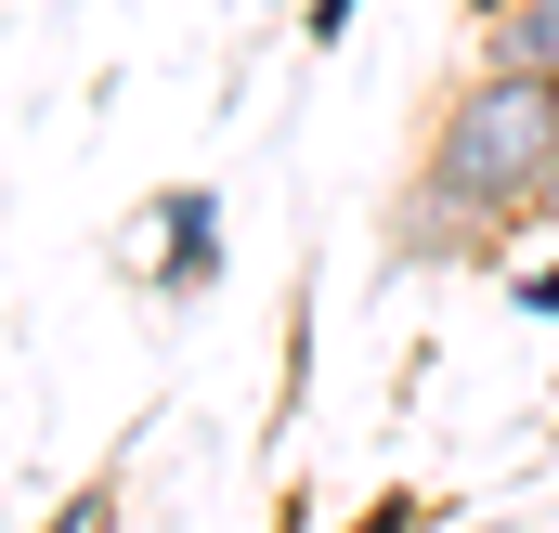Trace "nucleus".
Wrapping results in <instances>:
<instances>
[{
	"label": "nucleus",
	"instance_id": "nucleus-1",
	"mask_svg": "<svg viewBox=\"0 0 559 533\" xmlns=\"http://www.w3.org/2000/svg\"><path fill=\"white\" fill-rule=\"evenodd\" d=\"M417 182L468 196L495 235L547 222V209H559V92H547V79H481V66H468V79L429 105Z\"/></svg>",
	"mask_w": 559,
	"mask_h": 533
},
{
	"label": "nucleus",
	"instance_id": "nucleus-2",
	"mask_svg": "<svg viewBox=\"0 0 559 533\" xmlns=\"http://www.w3.org/2000/svg\"><path fill=\"white\" fill-rule=\"evenodd\" d=\"M508 235L468 209V196H442V182H404V209H391V261L404 273H442V261H495Z\"/></svg>",
	"mask_w": 559,
	"mask_h": 533
},
{
	"label": "nucleus",
	"instance_id": "nucleus-3",
	"mask_svg": "<svg viewBox=\"0 0 559 533\" xmlns=\"http://www.w3.org/2000/svg\"><path fill=\"white\" fill-rule=\"evenodd\" d=\"M143 235H156V286H169V299H209V286H222V196H209V182H182V196H156V222H143Z\"/></svg>",
	"mask_w": 559,
	"mask_h": 533
},
{
	"label": "nucleus",
	"instance_id": "nucleus-4",
	"mask_svg": "<svg viewBox=\"0 0 559 533\" xmlns=\"http://www.w3.org/2000/svg\"><path fill=\"white\" fill-rule=\"evenodd\" d=\"M468 66L481 79H547L559 92V0H468Z\"/></svg>",
	"mask_w": 559,
	"mask_h": 533
},
{
	"label": "nucleus",
	"instance_id": "nucleus-5",
	"mask_svg": "<svg viewBox=\"0 0 559 533\" xmlns=\"http://www.w3.org/2000/svg\"><path fill=\"white\" fill-rule=\"evenodd\" d=\"M52 533H118V495H105V482H92V495H66V508H52Z\"/></svg>",
	"mask_w": 559,
	"mask_h": 533
},
{
	"label": "nucleus",
	"instance_id": "nucleus-6",
	"mask_svg": "<svg viewBox=\"0 0 559 533\" xmlns=\"http://www.w3.org/2000/svg\"><path fill=\"white\" fill-rule=\"evenodd\" d=\"M521 312H534V325H559V261H534V273H521Z\"/></svg>",
	"mask_w": 559,
	"mask_h": 533
},
{
	"label": "nucleus",
	"instance_id": "nucleus-7",
	"mask_svg": "<svg viewBox=\"0 0 559 533\" xmlns=\"http://www.w3.org/2000/svg\"><path fill=\"white\" fill-rule=\"evenodd\" d=\"M352 13H365V0H312V13H299V39H352Z\"/></svg>",
	"mask_w": 559,
	"mask_h": 533
},
{
	"label": "nucleus",
	"instance_id": "nucleus-8",
	"mask_svg": "<svg viewBox=\"0 0 559 533\" xmlns=\"http://www.w3.org/2000/svg\"><path fill=\"white\" fill-rule=\"evenodd\" d=\"M352 533H417V495H378V508H365Z\"/></svg>",
	"mask_w": 559,
	"mask_h": 533
},
{
	"label": "nucleus",
	"instance_id": "nucleus-9",
	"mask_svg": "<svg viewBox=\"0 0 559 533\" xmlns=\"http://www.w3.org/2000/svg\"><path fill=\"white\" fill-rule=\"evenodd\" d=\"M481 533H508V521H481Z\"/></svg>",
	"mask_w": 559,
	"mask_h": 533
}]
</instances>
